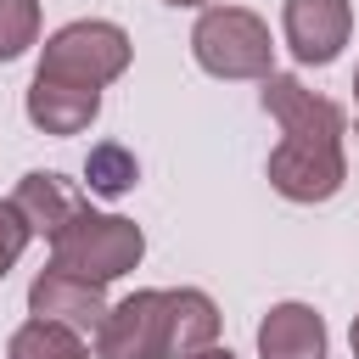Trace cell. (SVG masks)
I'll return each instance as SVG.
<instances>
[{
	"label": "cell",
	"instance_id": "obj_4",
	"mask_svg": "<svg viewBox=\"0 0 359 359\" xmlns=\"http://www.w3.org/2000/svg\"><path fill=\"white\" fill-rule=\"evenodd\" d=\"M275 196L286 202H331L348 180V151H342V135H280L269 163H264Z\"/></svg>",
	"mask_w": 359,
	"mask_h": 359
},
{
	"label": "cell",
	"instance_id": "obj_17",
	"mask_svg": "<svg viewBox=\"0 0 359 359\" xmlns=\"http://www.w3.org/2000/svg\"><path fill=\"white\" fill-rule=\"evenodd\" d=\"M191 359H236V353H230V348H219V342H213V348H202V353H191Z\"/></svg>",
	"mask_w": 359,
	"mask_h": 359
},
{
	"label": "cell",
	"instance_id": "obj_14",
	"mask_svg": "<svg viewBox=\"0 0 359 359\" xmlns=\"http://www.w3.org/2000/svg\"><path fill=\"white\" fill-rule=\"evenodd\" d=\"M135 180H140V163H135V151H129V146H118V140L90 146V157H84V185H90V196L118 202V196H129V191H135Z\"/></svg>",
	"mask_w": 359,
	"mask_h": 359
},
{
	"label": "cell",
	"instance_id": "obj_15",
	"mask_svg": "<svg viewBox=\"0 0 359 359\" xmlns=\"http://www.w3.org/2000/svg\"><path fill=\"white\" fill-rule=\"evenodd\" d=\"M39 45V0H0V67Z\"/></svg>",
	"mask_w": 359,
	"mask_h": 359
},
{
	"label": "cell",
	"instance_id": "obj_10",
	"mask_svg": "<svg viewBox=\"0 0 359 359\" xmlns=\"http://www.w3.org/2000/svg\"><path fill=\"white\" fill-rule=\"evenodd\" d=\"M331 337L309 303H275L258 320V359H325Z\"/></svg>",
	"mask_w": 359,
	"mask_h": 359
},
{
	"label": "cell",
	"instance_id": "obj_16",
	"mask_svg": "<svg viewBox=\"0 0 359 359\" xmlns=\"http://www.w3.org/2000/svg\"><path fill=\"white\" fill-rule=\"evenodd\" d=\"M28 241H34L28 219H22V213H17V202L6 196V202H0V280L17 269V258L28 252Z\"/></svg>",
	"mask_w": 359,
	"mask_h": 359
},
{
	"label": "cell",
	"instance_id": "obj_5",
	"mask_svg": "<svg viewBox=\"0 0 359 359\" xmlns=\"http://www.w3.org/2000/svg\"><path fill=\"white\" fill-rule=\"evenodd\" d=\"M95 359H168V292L140 286L118 297L95 331Z\"/></svg>",
	"mask_w": 359,
	"mask_h": 359
},
{
	"label": "cell",
	"instance_id": "obj_12",
	"mask_svg": "<svg viewBox=\"0 0 359 359\" xmlns=\"http://www.w3.org/2000/svg\"><path fill=\"white\" fill-rule=\"evenodd\" d=\"M219 342V303L202 286H174L168 292V359H191Z\"/></svg>",
	"mask_w": 359,
	"mask_h": 359
},
{
	"label": "cell",
	"instance_id": "obj_7",
	"mask_svg": "<svg viewBox=\"0 0 359 359\" xmlns=\"http://www.w3.org/2000/svg\"><path fill=\"white\" fill-rule=\"evenodd\" d=\"M280 34L286 50L303 67H331L353 34V6L348 0H286L280 6Z\"/></svg>",
	"mask_w": 359,
	"mask_h": 359
},
{
	"label": "cell",
	"instance_id": "obj_11",
	"mask_svg": "<svg viewBox=\"0 0 359 359\" xmlns=\"http://www.w3.org/2000/svg\"><path fill=\"white\" fill-rule=\"evenodd\" d=\"M11 202H17V213L28 219V230L34 236H56L79 208H84V191L73 185V180H62V174H45V168H34V174H22L17 180V191H11Z\"/></svg>",
	"mask_w": 359,
	"mask_h": 359
},
{
	"label": "cell",
	"instance_id": "obj_20",
	"mask_svg": "<svg viewBox=\"0 0 359 359\" xmlns=\"http://www.w3.org/2000/svg\"><path fill=\"white\" fill-rule=\"evenodd\" d=\"M353 95H359V73H353Z\"/></svg>",
	"mask_w": 359,
	"mask_h": 359
},
{
	"label": "cell",
	"instance_id": "obj_6",
	"mask_svg": "<svg viewBox=\"0 0 359 359\" xmlns=\"http://www.w3.org/2000/svg\"><path fill=\"white\" fill-rule=\"evenodd\" d=\"M107 286L101 280H90V275H73V269H39L34 280H28V314H39V320H56V325H73L79 337H90L95 342V331H101V320H107Z\"/></svg>",
	"mask_w": 359,
	"mask_h": 359
},
{
	"label": "cell",
	"instance_id": "obj_18",
	"mask_svg": "<svg viewBox=\"0 0 359 359\" xmlns=\"http://www.w3.org/2000/svg\"><path fill=\"white\" fill-rule=\"evenodd\" d=\"M348 348H353V359H359V314H353V325H348Z\"/></svg>",
	"mask_w": 359,
	"mask_h": 359
},
{
	"label": "cell",
	"instance_id": "obj_9",
	"mask_svg": "<svg viewBox=\"0 0 359 359\" xmlns=\"http://www.w3.org/2000/svg\"><path fill=\"white\" fill-rule=\"evenodd\" d=\"M22 112L39 135H84L101 112V90L90 84H67V79H50V73H34L28 95H22Z\"/></svg>",
	"mask_w": 359,
	"mask_h": 359
},
{
	"label": "cell",
	"instance_id": "obj_1",
	"mask_svg": "<svg viewBox=\"0 0 359 359\" xmlns=\"http://www.w3.org/2000/svg\"><path fill=\"white\" fill-rule=\"evenodd\" d=\"M146 258V230L123 213H95L90 202L50 236V264L56 269H73V275H90V280H123L135 264Z\"/></svg>",
	"mask_w": 359,
	"mask_h": 359
},
{
	"label": "cell",
	"instance_id": "obj_3",
	"mask_svg": "<svg viewBox=\"0 0 359 359\" xmlns=\"http://www.w3.org/2000/svg\"><path fill=\"white\" fill-rule=\"evenodd\" d=\"M129 62H135L129 34L101 17H79L39 45V73L67 79V84H90V90H107L112 79H123Z\"/></svg>",
	"mask_w": 359,
	"mask_h": 359
},
{
	"label": "cell",
	"instance_id": "obj_13",
	"mask_svg": "<svg viewBox=\"0 0 359 359\" xmlns=\"http://www.w3.org/2000/svg\"><path fill=\"white\" fill-rule=\"evenodd\" d=\"M6 359H90V337H79L73 325H56V320L28 314V320L11 331Z\"/></svg>",
	"mask_w": 359,
	"mask_h": 359
},
{
	"label": "cell",
	"instance_id": "obj_8",
	"mask_svg": "<svg viewBox=\"0 0 359 359\" xmlns=\"http://www.w3.org/2000/svg\"><path fill=\"white\" fill-rule=\"evenodd\" d=\"M258 101L264 112L280 123V135H348V112L325 95H314L303 79L292 73H269L258 79Z\"/></svg>",
	"mask_w": 359,
	"mask_h": 359
},
{
	"label": "cell",
	"instance_id": "obj_2",
	"mask_svg": "<svg viewBox=\"0 0 359 359\" xmlns=\"http://www.w3.org/2000/svg\"><path fill=\"white\" fill-rule=\"evenodd\" d=\"M191 56L213 79H269L275 73L269 22L247 6H202L196 28H191Z\"/></svg>",
	"mask_w": 359,
	"mask_h": 359
},
{
	"label": "cell",
	"instance_id": "obj_19",
	"mask_svg": "<svg viewBox=\"0 0 359 359\" xmlns=\"http://www.w3.org/2000/svg\"><path fill=\"white\" fill-rule=\"evenodd\" d=\"M163 6H196V11H202V6H213V0H163Z\"/></svg>",
	"mask_w": 359,
	"mask_h": 359
}]
</instances>
